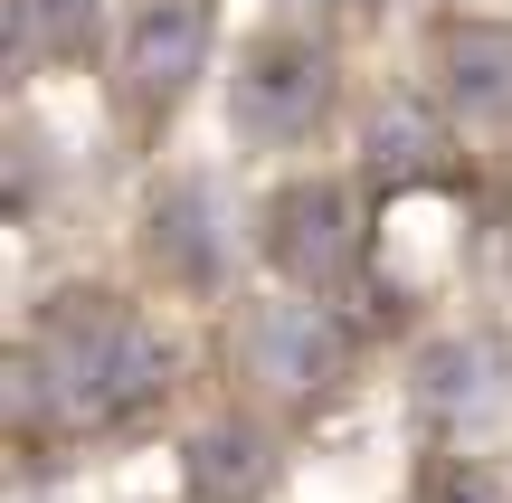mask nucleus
I'll return each instance as SVG.
<instances>
[{"instance_id": "1", "label": "nucleus", "mask_w": 512, "mask_h": 503, "mask_svg": "<svg viewBox=\"0 0 512 503\" xmlns=\"http://www.w3.org/2000/svg\"><path fill=\"white\" fill-rule=\"evenodd\" d=\"M171 390V342L124 295H57L10 361L19 428H114Z\"/></svg>"}, {"instance_id": "2", "label": "nucleus", "mask_w": 512, "mask_h": 503, "mask_svg": "<svg viewBox=\"0 0 512 503\" xmlns=\"http://www.w3.org/2000/svg\"><path fill=\"white\" fill-rule=\"evenodd\" d=\"M332 114V48L323 38H256L238 57V86H228V124L247 133V143L285 152V143H313V124Z\"/></svg>"}, {"instance_id": "3", "label": "nucleus", "mask_w": 512, "mask_h": 503, "mask_svg": "<svg viewBox=\"0 0 512 503\" xmlns=\"http://www.w3.org/2000/svg\"><path fill=\"white\" fill-rule=\"evenodd\" d=\"M238 371L256 380L266 399H323L332 380L351 371V333L323 314V304H256L238 323Z\"/></svg>"}, {"instance_id": "4", "label": "nucleus", "mask_w": 512, "mask_h": 503, "mask_svg": "<svg viewBox=\"0 0 512 503\" xmlns=\"http://www.w3.org/2000/svg\"><path fill=\"white\" fill-rule=\"evenodd\" d=\"M266 257L285 266L304 295L351 285V266H361V209H351V190L342 181H294L285 200L266 209Z\"/></svg>"}, {"instance_id": "5", "label": "nucleus", "mask_w": 512, "mask_h": 503, "mask_svg": "<svg viewBox=\"0 0 512 503\" xmlns=\"http://www.w3.org/2000/svg\"><path fill=\"white\" fill-rule=\"evenodd\" d=\"M200 57H209V10L200 0H152V10L133 19V38H124V114L143 133L171 124L190 76H200Z\"/></svg>"}, {"instance_id": "6", "label": "nucleus", "mask_w": 512, "mask_h": 503, "mask_svg": "<svg viewBox=\"0 0 512 503\" xmlns=\"http://www.w3.org/2000/svg\"><path fill=\"white\" fill-rule=\"evenodd\" d=\"M437 76H446V105L484 133H512V29L494 19H465V29L437 38Z\"/></svg>"}, {"instance_id": "7", "label": "nucleus", "mask_w": 512, "mask_h": 503, "mask_svg": "<svg viewBox=\"0 0 512 503\" xmlns=\"http://www.w3.org/2000/svg\"><path fill=\"white\" fill-rule=\"evenodd\" d=\"M152 266L181 285H219L228 266V228H219V190L209 181H171L152 200Z\"/></svg>"}, {"instance_id": "8", "label": "nucleus", "mask_w": 512, "mask_h": 503, "mask_svg": "<svg viewBox=\"0 0 512 503\" xmlns=\"http://www.w3.org/2000/svg\"><path fill=\"white\" fill-rule=\"evenodd\" d=\"M503 409H512V380H503L494 342H446V352H427V418L484 428V418H503Z\"/></svg>"}, {"instance_id": "9", "label": "nucleus", "mask_w": 512, "mask_h": 503, "mask_svg": "<svg viewBox=\"0 0 512 503\" xmlns=\"http://www.w3.org/2000/svg\"><path fill=\"white\" fill-rule=\"evenodd\" d=\"M95 29H105V0H10V48L29 57V67L86 57Z\"/></svg>"}, {"instance_id": "10", "label": "nucleus", "mask_w": 512, "mask_h": 503, "mask_svg": "<svg viewBox=\"0 0 512 503\" xmlns=\"http://www.w3.org/2000/svg\"><path fill=\"white\" fill-rule=\"evenodd\" d=\"M266 475H275V456H266V437H256V428H209L200 447H190V485H200L209 503L266 494Z\"/></svg>"}, {"instance_id": "11", "label": "nucleus", "mask_w": 512, "mask_h": 503, "mask_svg": "<svg viewBox=\"0 0 512 503\" xmlns=\"http://www.w3.org/2000/svg\"><path fill=\"white\" fill-rule=\"evenodd\" d=\"M370 152H380L389 181H427V171H437V152H446V133L427 124L418 105H399V114H380V124H370Z\"/></svg>"}, {"instance_id": "12", "label": "nucleus", "mask_w": 512, "mask_h": 503, "mask_svg": "<svg viewBox=\"0 0 512 503\" xmlns=\"http://www.w3.org/2000/svg\"><path fill=\"white\" fill-rule=\"evenodd\" d=\"M418 503H512V494H503V475L484 456H437L418 475Z\"/></svg>"}, {"instance_id": "13", "label": "nucleus", "mask_w": 512, "mask_h": 503, "mask_svg": "<svg viewBox=\"0 0 512 503\" xmlns=\"http://www.w3.org/2000/svg\"><path fill=\"white\" fill-rule=\"evenodd\" d=\"M294 10H313V19H351L361 0H294Z\"/></svg>"}]
</instances>
